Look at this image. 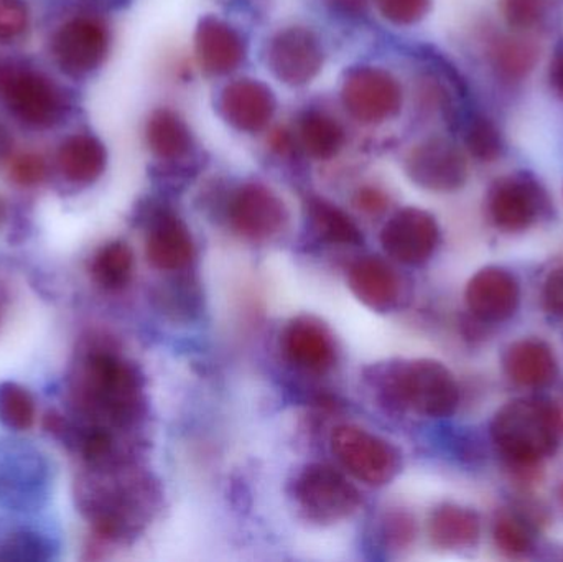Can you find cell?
<instances>
[{
  "label": "cell",
  "instance_id": "obj_6",
  "mask_svg": "<svg viewBox=\"0 0 563 562\" xmlns=\"http://www.w3.org/2000/svg\"><path fill=\"white\" fill-rule=\"evenodd\" d=\"M0 101L10 114L33 129H52L68 111L65 92L42 73L0 65Z\"/></svg>",
  "mask_w": 563,
  "mask_h": 562
},
{
  "label": "cell",
  "instance_id": "obj_8",
  "mask_svg": "<svg viewBox=\"0 0 563 562\" xmlns=\"http://www.w3.org/2000/svg\"><path fill=\"white\" fill-rule=\"evenodd\" d=\"M295 502L301 514L318 525H334L356 514L361 505L357 488L336 469L310 464L295 477Z\"/></svg>",
  "mask_w": 563,
  "mask_h": 562
},
{
  "label": "cell",
  "instance_id": "obj_7",
  "mask_svg": "<svg viewBox=\"0 0 563 562\" xmlns=\"http://www.w3.org/2000/svg\"><path fill=\"white\" fill-rule=\"evenodd\" d=\"M330 444L344 471L369 487H384L402 467V455L396 445L360 426H338L331 432Z\"/></svg>",
  "mask_w": 563,
  "mask_h": 562
},
{
  "label": "cell",
  "instance_id": "obj_11",
  "mask_svg": "<svg viewBox=\"0 0 563 562\" xmlns=\"http://www.w3.org/2000/svg\"><path fill=\"white\" fill-rule=\"evenodd\" d=\"M111 32L98 16L81 15L59 26L52 40V53L56 65L66 75H89L108 58Z\"/></svg>",
  "mask_w": 563,
  "mask_h": 562
},
{
  "label": "cell",
  "instance_id": "obj_23",
  "mask_svg": "<svg viewBox=\"0 0 563 562\" xmlns=\"http://www.w3.org/2000/svg\"><path fill=\"white\" fill-rule=\"evenodd\" d=\"M145 141L158 161L175 165L187 161L195 148L190 125L174 109H155L145 124Z\"/></svg>",
  "mask_w": 563,
  "mask_h": 562
},
{
  "label": "cell",
  "instance_id": "obj_44",
  "mask_svg": "<svg viewBox=\"0 0 563 562\" xmlns=\"http://www.w3.org/2000/svg\"><path fill=\"white\" fill-rule=\"evenodd\" d=\"M10 145H12V139H10L9 132L0 125V157L9 154Z\"/></svg>",
  "mask_w": 563,
  "mask_h": 562
},
{
  "label": "cell",
  "instance_id": "obj_21",
  "mask_svg": "<svg viewBox=\"0 0 563 562\" xmlns=\"http://www.w3.org/2000/svg\"><path fill=\"white\" fill-rule=\"evenodd\" d=\"M347 287L363 306L379 313L396 309L402 296L399 274L379 256L354 261L347 271Z\"/></svg>",
  "mask_w": 563,
  "mask_h": 562
},
{
  "label": "cell",
  "instance_id": "obj_43",
  "mask_svg": "<svg viewBox=\"0 0 563 562\" xmlns=\"http://www.w3.org/2000/svg\"><path fill=\"white\" fill-rule=\"evenodd\" d=\"M549 76H551L552 88H554V91L563 99V53L555 56Z\"/></svg>",
  "mask_w": 563,
  "mask_h": 562
},
{
  "label": "cell",
  "instance_id": "obj_42",
  "mask_svg": "<svg viewBox=\"0 0 563 562\" xmlns=\"http://www.w3.org/2000/svg\"><path fill=\"white\" fill-rule=\"evenodd\" d=\"M333 12L344 16H361L369 9L371 0H324Z\"/></svg>",
  "mask_w": 563,
  "mask_h": 562
},
{
  "label": "cell",
  "instance_id": "obj_34",
  "mask_svg": "<svg viewBox=\"0 0 563 562\" xmlns=\"http://www.w3.org/2000/svg\"><path fill=\"white\" fill-rule=\"evenodd\" d=\"M416 518L404 510H390L380 520V538L390 551L407 550L416 541Z\"/></svg>",
  "mask_w": 563,
  "mask_h": 562
},
{
  "label": "cell",
  "instance_id": "obj_36",
  "mask_svg": "<svg viewBox=\"0 0 563 562\" xmlns=\"http://www.w3.org/2000/svg\"><path fill=\"white\" fill-rule=\"evenodd\" d=\"M29 25V7L23 0H0V43L15 42Z\"/></svg>",
  "mask_w": 563,
  "mask_h": 562
},
{
  "label": "cell",
  "instance_id": "obj_22",
  "mask_svg": "<svg viewBox=\"0 0 563 562\" xmlns=\"http://www.w3.org/2000/svg\"><path fill=\"white\" fill-rule=\"evenodd\" d=\"M506 375L525 388H545L558 378V359L548 343L536 339L512 343L505 355Z\"/></svg>",
  "mask_w": 563,
  "mask_h": 562
},
{
  "label": "cell",
  "instance_id": "obj_33",
  "mask_svg": "<svg viewBox=\"0 0 563 562\" xmlns=\"http://www.w3.org/2000/svg\"><path fill=\"white\" fill-rule=\"evenodd\" d=\"M470 154L482 162H493L501 155L503 141L498 129L483 115H473L465 131Z\"/></svg>",
  "mask_w": 563,
  "mask_h": 562
},
{
  "label": "cell",
  "instance_id": "obj_18",
  "mask_svg": "<svg viewBox=\"0 0 563 562\" xmlns=\"http://www.w3.org/2000/svg\"><path fill=\"white\" fill-rule=\"evenodd\" d=\"M282 349L291 365L311 373H324L336 362L333 333L313 316L294 317L282 332Z\"/></svg>",
  "mask_w": 563,
  "mask_h": 562
},
{
  "label": "cell",
  "instance_id": "obj_28",
  "mask_svg": "<svg viewBox=\"0 0 563 562\" xmlns=\"http://www.w3.org/2000/svg\"><path fill=\"white\" fill-rule=\"evenodd\" d=\"M539 521L529 505L499 511L493 527L496 548L506 557H526L534 550Z\"/></svg>",
  "mask_w": 563,
  "mask_h": 562
},
{
  "label": "cell",
  "instance_id": "obj_15",
  "mask_svg": "<svg viewBox=\"0 0 563 562\" xmlns=\"http://www.w3.org/2000/svg\"><path fill=\"white\" fill-rule=\"evenodd\" d=\"M406 172L420 188L439 194L459 190L468 177L465 157L452 142L433 137L420 142L406 157Z\"/></svg>",
  "mask_w": 563,
  "mask_h": 562
},
{
  "label": "cell",
  "instance_id": "obj_31",
  "mask_svg": "<svg viewBox=\"0 0 563 562\" xmlns=\"http://www.w3.org/2000/svg\"><path fill=\"white\" fill-rule=\"evenodd\" d=\"M492 58L501 78L518 81L534 69L539 53L534 43L521 38H503L493 48Z\"/></svg>",
  "mask_w": 563,
  "mask_h": 562
},
{
  "label": "cell",
  "instance_id": "obj_2",
  "mask_svg": "<svg viewBox=\"0 0 563 562\" xmlns=\"http://www.w3.org/2000/svg\"><path fill=\"white\" fill-rule=\"evenodd\" d=\"M68 398L78 426L118 436L145 416L144 376L114 350L95 345L73 366Z\"/></svg>",
  "mask_w": 563,
  "mask_h": 562
},
{
  "label": "cell",
  "instance_id": "obj_19",
  "mask_svg": "<svg viewBox=\"0 0 563 562\" xmlns=\"http://www.w3.org/2000/svg\"><path fill=\"white\" fill-rule=\"evenodd\" d=\"M145 254L155 269L178 273L195 257V243L187 223L168 208L155 211L148 221Z\"/></svg>",
  "mask_w": 563,
  "mask_h": 562
},
{
  "label": "cell",
  "instance_id": "obj_32",
  "mask_svg": "<svg viewBox=\"0 0 563 562\" xmlns=\"http://www.w3.org/2000/svg\"><path fill=\"white\" fill-rule=\"evenodd\" d=\"M0 422L10 431H29L35 422V401L19 383H0Z\"/></svg>",
  "mask_w": 563,
  "mask_h": 562
},
{
  "label": "cell",
  "instance_id": "obj_30",
  "mask_svg": "<svg viewBox=\"0 0 563 562\" xmlns=\"http://www.w3.org/2000/svg\"><path fill=\"white\" fill-rule=\"evenodd\" d=\"M134 273V253L124 241L104 244L92 257L91 276L101 289L115 293L122 290Z\"/></svg>",
  "mask_w": 563,
  "mask_h": 562
},
{
  "label": "cell",
  "instance_id": "obj_16",
  "mask_svg": "<svg viewBox=\"0 0 563 562\" xmlns=\"http://www.w3.org/2000/svg\"><path fill=\"white\" fill-rule=\"evenodd\" d=\"M273 89L260 79H234L221 89L217 111L224 122L244 134L264 131L276 114Z\"/></svg>",
  "mask_w": 563,
  "mask_h": 562
},
{
  "label": "cell",
  "instance_id": "obj_35",
  "mask_svg": "<svg viewBox=\"0 0 563 562\" xmlns=\"http://www.w3.org/2000/svg\"><path fill=\"white\" fill-rule=\"evenodd\" d=\"M503 13L516 30H532L548 19L549 0H503Z\"/></svg>",
  "mask_w": 563,
  "mask_h": 562
},
{
  "label": "cell",
  "instance_id": "obj_10",
  "mask_svg": "<svg viewBox=\"0 0 563 562\" xmlns=\"http://www.w3.org/2000/svg\"><path fill=\"white\" fill-rule=\"evenodd\" d=\"M224 210L231 228L244 240L256 243L273 240L287 227L284 200L260 181H246L231 190Z\"/></svg>",
  "mask_w": 563,
  "mask_h": 562
},
{
  "label": "cell",
  "instance_id": "obj_40",
  "mask_svg": "<svg viewBox=\"0 0 563 562\" xmlns=\"http://www.w3.org/2000/svg\"><path fill=\"white\" fill-rule=\"evenodd\" d=\"M542 307L549 316L563 319V267L552 271L542 287Z\"/></svg>",
  "mask_w": 563,
  "mask_h": 562
},
{
  "label": "cell",
  "instance_id": "obj_13",
  "mask_svg": "<svg viewBox=\"0 0 563 562\" xmlns=\"http://www.w3.org/2000/svg\"><path fill=\"white\" fill-rule=\"evenodd\" d=\"M548 210L544 188L528 174L499 178L488 194V213L493 223L506 233L531 228Z\"/></svg>",
  "mask_w": 563,
  "mask_h": 562
},
{
  "label": "cell",
  "instance_id": "obj_24",
  "mask_svg": "<svg viewBox=\"0 0 563 562\" xmlns=\"http://www.w3.org/2000/svg\"><path fill=\"white\" fill-rule=\"evenodd\" d=\"M59 174L75 185H91L104 174L108 151L92 134H73L62 142L56 152Z\"/></svg>",
  "mask_w": 563,
  "mask_h": 562
},
{
  "label": "cell",
  "instance_id": "obj_9",
  "mask_svg": "<svg viewBox=\"0 0 563 562\" xmlns=\"http://www.w3.org/2000/svg\"><path fill=\"white\" fill-rule=\"evenodd\" d=\"M341 101L347 114L361 124H383L402 109V86L387 69L356 66L344 78Z\"/></svg>",
  "mask_w": 563,
  "mask_h": 562
},
{
  "label": "cell",
  "instance_id": "obj_27",
  "mask_svg": "<svg viewBox=\"0 0 563 562\" xmlns=\"http://www.w3.org/2000/svg\"><path fill=\"white\" fill-rule=\"evenodd\" d=\"M308 223L318 238L333 246H360L363 233L341 208L321 197L307 198Z\"/></svg>",
  "mask_w": 563,
  "mask_h": 562
},
{
  "label": "cell",
  "instance_id": "obj_20",
  "mask_svg": "<svg viewBox=\"0 0 563 562\" xmlns=\"http://www.w3.org/2000/svg\"><path fill=\"white\" fill-rule=\"evenodd\" d=\"M195 53L208 75L224 76L236 71L247 55L243 33L218 16L208 15L195 32Z\"/></svg>",
  "mask_w": 563,
  "mask_h": 562
},
{
  "label": "cell",
  "instance_id": "obj_3",
  "mask_svg": "<svg viewBox=\"0 0 563 562\" xmlns=\"http://www.w3.org/2000/svg\"><path fill=\"white\" fill-rule=\"evenodd\" d=\"M380 401L394 411L449 418L459 408L455 376L437 360H399L374 366L367 376Z\"/></svg>",
  "mask_w": 563,
  "mask_h": 562
},
{
  "label": "cell",
  "instance_id": "obj_5",
  "mask_svg": "<svg viewBox=\"0 0 563 562\" xmlns=\"http://www.w3.org/2000/svg\"><path fill=\"white\" fill-rule=\"evenodd\" d=\"M52 465L35 445L0 439V507L38 510L48 500Z\"/></svg>",
  "mask_w": 563,
  "mask_h": 562
},
{
  "label": "cell",
  "instance_id": "obj_17",
  "mask_svg": "<svg viewBox=\"0 0 563 562\" xmlns=\"http://www.w3.org/2000/svg\"><path fill=\"white\" fill-rule=\"evenodd\" d=\"M518 279L503 267L478 271L465 290L470 313L483 323H501L511 319L519 307Z\"/></svg>",
  "mask_w": 563,
  "mask_h": 562
},
{
  "label": "cell",
  "instance_id": "obj_38",
  "mask_svg": "<svg viewBox=\"0 0 563 562\" xmlns=\"http://www.w3.org/2000/svg\"><path fill=\"white\" fill-rule=\"evenodd\" d=\"M10 178L20 187H35L46 177V162L42 155L25 152L12 158L9 167Z\"/></svg>",
  "mask_w": 563,
  "mask_h": 562
},
{
  "label": "cell",
  "instance_id": "obj_37",
  "mask_svg": "<svg viewBox=\"0 0 563 562\" xmlns=\"http://www.w3.org/2000/svg\"><path fill=\"white\" fill-rule=\"evenodd\" d=\"M384 19L394 25H413L427 15L430 0H376Z\"/></svg>",
  "mask_w": 563,
  "mask_h": 562
},
{
  "label": "cell",
  "instance_id": "obj_29",
  "mask_svg": "<svg viewBox=\"0 0 563 562\" xmlns=\"http://www.w3.org/2000/svg\"><path fill=\"white\" fill-rule=\"evenodd\" d=\"M56 543L30 527L2 528L0 530V561L46 562L55 558Z\"/></svg>",
  "mask_w": 563,
  "mask_h": 562
},
{
  "label": "cell",
  "instance_id": "obj_41",
  "mask_svg": "<svg viewBox=\"0 0 563 562\" xmlns=\"http://www.w3.org/2000/svg\"><path fill=\"white\" fill-rule=\"evenodd\" d=\"M354 207L367 214H379L389 207V197L379 188L364 187L354 195Z\"/></svg>",
  "mask_w": 563,
  "mask_h": 562
},
{
  "label": "cell",
  "instance_id": "obj_45",
  "mask_svg": "<svg viewBox=\"0 0 563 562\" xmlns=\"http://www.w3.org/2000/svg\"><path fill=\"white\" fill-rule=\"evenodd\" d=\"M7 214H9V207H7L5 198L0 195V228L5 223Z\"/></svg>",
  "mask_w": 563,
  "mask_h": 562
},
{
  "label": "cell",
  "instance_id": "obj_1",
  "mask_svg": "<svg viewBox=\"0 0 563 562\" xmlns=\"http://www.w3.org/2000/svg\"><path fill=\"white\" fill-rule=\"evenodd\" d=\"M75 487L82 517L109 543H128L137 538L161 507V487L132 458L86 464Z\"/></svg>",
  "mask_w": 563,
  "mask_h": 562
},
{
  "label": "cell",
  "instance_id": "obj_12",
  "mask_svg": "<svg viewBox=\"0 0 563 562\" xmlns=\"http://www.w3.org/2000/svg\"><path fill=\"white\" fill-rule=\"evenodd\" d=\"M320 38L305 26L280 30L267 43L266 63L273 75L287 86L308 85L323 68Z\"/></svg>",
  "mask_w": 563,
  "mask_h": 562
},
{
  "label": "cell",
  "instance_id": "obj_14",
  "mask_svg": "<svg viewBox=\"0 0 563 562\" xmlns=\"http://www.w3.org/2000/svg\"><path fill=\"white\" fill-rule=\"evenodd\" d=\"M440 228L433 214L420 208H402L380 230L387 256L407 266H420L435 253Z\"/></svg>",
  "mask_w": 563,
  "mask_h": 562
},
{
  "label": "cell",
  "instance_id": "obj_39",
  "mask_svg": "<svg viewBox=\"0 0 563 562\" xmlns=\"http://www.w3.org/2000/svg\"><path fill=\"white\" fill-rule=\"evenodd\" d=\"M168 299H162L170 307V313L177 317H191L200 309V293L190 283H174L167 294Z\"/></svg>",
  "mask_w": 563,
  "mask_h": 562
},
{
  "label": "cell",
  "instance_id": "obj_46",
  "mask_svg": "<svg viewBox=\"0 0 563 562\" xmlns=\"http://www.w3.org/2000/svg\"><path fill=\"white\" fill-rule=\"evenodd\" d=\"M561 500H562V505H563V484H562V488H561Z\"/></svg>",
  "mask_w": 563,
  "mask_h": 562
},
{
  "label": "cell",
  "instance_id": "obj_25",
  "mask_svg": "<svg viewBox=\"0 0 563 562\" xmlns=\"http://www.w3.org/2000/svg\"><path fill=\"white\" fill-rule=\"evenodd\" d=\"M295 142L301 151L314 161H330L336 157L346 142L343 125L328 112L307 109L298 118Z\"/></svg>",
  "mask_w": 563,
  "mask_h": 562
},
{
  "label": "cell",
  "instance_id": "obj_26",
  "mask_svg": "<svg viewBox=\"0 0 563 562\" xmlns=\"http://www.w3.org/2000/svg\"><path fill=\"white\" fill-rule=\"evenodd\" d=\"M482 525L468 508L446 504L437 508L429 520V537L442 550H465L478 541Z\"/></svg>",
  "mask_w": 563,
  "mask_h": 562
},
{
  "label": "cell",
  "instance_id": "obj_4",
  "mask_svg": "<svg viewBox=\"0 0 563 562\" xmlns=\"http://www.w3.org/2000/svg\"><path fill=\"white\" fill-rule=\"evenodd\" d=\"M563 415L548 399L521 398L496 412L492 439L508 467H532L554 454Z\"/></svg>",
  "mask_w": 563,
  "mask_h": 562
}]
</instances>
